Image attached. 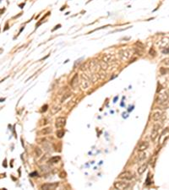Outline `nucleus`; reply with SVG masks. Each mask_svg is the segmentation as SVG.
Listing matches in <instances>:
<instances>
[{"label": "nucleus", "instance_id": "1", "mask_svg": "<svg viewBox=\"0 0 169 190\" xmlns=\"http://www.w3.org/2000/svg\"><path fill=\"white\" fill-rule=\"evenodd\" d=\"M132 54H133V53H132L131 50L129 49H122L118 52V55H119L120 59L122 61L128 60L132 57Z\"/></svg>", "mask_w": 169, "mask_h": 190}, {"label": "nucleus", "instance_id": "2", "mask_svg": "<svg viewBox=\"0 0 169 190\" xmlns=\"http://www.w3.org/2000/svg\"><path fill=\"white\" fill-rule=\"evenodd\" d=\"M80 88L83 91L87 90L90 87V78L88 77L87 74H83L81 75V80H80Z\"/></svg>", "mask_w": 169, "mask_h": 190}, {"label": "nucleus", "instance_id": "3", "mask_svg": "<svg viewBox=\"0 0 169 190\" xmlns=\"http://www.w3.org/2000/svg\"><path fill=\"white\" fill-rule=\"evenodd\" d=\"M168 101V92L167 91H165V92H162V93H160L158 95L157 99V102L159 104H162V103L166 102Z\"/></svg>", "mask_w": 169, "mask_h": 190}, {"label": "nucleus", "instance_id": "4", "mask_svg": "<svg viewBox=\"0 0 169 190\" xmlns=\"http://www.w3.org/2000/svg\"><path fill=\"white\" fill-rule=\"evenodd\" d=\"M118 178L120 179H123V180H125V181H130L132 179L134 178V175L133 173L128 172V171H126V172H123L118 176Z\"/></svg>", "mask_w": 169, "mask_h": 190}, {"label": "nucleus", "instance_id": "5", "mask_svg": "<svg viewBox=\"0 0 169 190\" xmlns=\"http://www.w3.org/2000/svg\"><path fill=\"white\" fill-rule=\"evenodd\" d=\"M114 187H115V188H117V189H127V188L129 187V183H126V182L122 181L115 182V183H114Z\"/></svg>", "mask_w": 169, "mask_h": 190}, {"label": "nucleus", "instance_id": "6", "mask_svg": "<svg viewBox=\"0 0 169 190\" xmlns=\"http://www.w3.org/2000/svg\"><path fill=\"white\" fill-rule=\"evenodd\" d=\"M161 128L160 124H155L153 126V129H152V135H151V140L152 141H154L158 135V132H159V129Z\"/></svg>", "mask_w": 169, "mask_h": 190}, {"label": "nucleus", "instance_id": "7", "mask_svg": "<svg viewBox=\"0 0 169 190\" xmlns=\"http://www.w3.org/2000/svg\"><path fill=\"white\" fill-rule=\"evenodd\" d=\"M58 186V183H45L41 186V189L42 190H53Z\"/></svg>", "mask_w": 169, "mask_h": 190}, {"label": "nucleus", "instance_id": "8", "mask_svg": "<svg viewBox=\"0 0 169 190\" xmlns=\"http://www.w3.org/2000/svg\"><path fill=\"white\" fill-rule=\"evenodd\" d=\"M65 125H66V118H65V117H58V118L56 119L55 126L57 129L63 128V127H64Z\"/></svg>", "mask_w": 169, "mask_h": 190}, {"label": "nucleus", "instance_id": "9", "mask_svg": "<svg viewBox=\"0 0 169 190\" xmlns=\"http://www.w3.org/2000/svg\"><path fill=\"white\" fill-rule=\"evenodd\" d=\"M149 147V142L148 141H142V142H140V145H138V151L139 152H142V151H145V150H146L148 149Z\"/></svg>", "mask_w": 169, "mask_h": 190}, {"label": "nucleus", "instance_id": "10", "mask_svg": "<svg viewBox=\"0 0 169 190\" xmlns=\"http://www.w3.org/2000/svg\"><path fill=\"white\" fill-rule=\"evenodd\" d=\"M113 56L112 55V54H106L104 57H103V59H102V61L105 62V63H107V64H108V63H111V62L113 61Z\"/></svg>", "mask_w": 169, "mask_h": 190}, {"label": "nucleus", "instance_id": "11", "mask_svg": "<svg viewBox=\"0 0 169 190\" xmlns=\"http://www.w3.org/2000/svg\"><path fill=\"white\" fill-rule=\"evenodd\" d=\"M163 116V113L162 112H156L153 115H152V119L154 121H158L162 118V117Z\"/></svg>", "mask_w": 169, "mask_h": 190}, {"label": "nucleus", "instance_id": "12", "mask_svg": "<svg viewBox=\"0 0 169 190\" xmlns=\"http://www.w3.org/2000/svg\"><path fill=\"white\" fill-rule=\"evenodd\" d=\"M147 163H145L143 164L141 167H139V169H138V173H139V175H142L143 173H145V171L146 170V168H147Z\"/></svg>", "mask_w": 169, "mask_h": 190}, {"label": "nucleus", "instance_id": "13", "mask_svg": "<svg viewBox=\"0 0 169 190\" xmlns=\"http://www.w3.org/2000/svg\"><path fill=\"white\" fill-rule=\"evenodd\" d=\"M77 84H78V74H75V75L74 76L73 79H71V81H70V85H72L73 87H75Z\"/></svg>", "mask_w": 169, "mask_h": 190}, {"label": "nucleus", "instance_id": "14", "mask_svg": "<svg viewBox=\"0 0 169 190\" xmlns=\"http://www.w3.org/2000/svg\"><path fill=\"white\" fill-rule=\"evenodd\" d=\"M61 110V107L60 106H54L53 108H51V114L52 115H55Z\"/></svg>", "mask_w": 169, "mask_h": 190}, {"label": "nucleus", "instance_id": "15", "mask_svg": "<svg viewBox=\"0 0 169 190\" xmlns=\"http://www.w3.org/2000/svg\"><path fill=\"white\" fill-rule=\"evenodd\" d=\"M146 158V153H145L144 151H142L141 153H140V155H138L137 161H144V160H145Z\"/></svg>", "mask_w": 169, "mask_h": 190}, {"label": "nucleus", "instance_id": "16", "mask_svg": "<svg viewBox=\"0 0 169 190\" xmlns=\"http://www.w3.org/2000/svg\"><path fill=\"white\" fill-rule=\"evenodd\" d=\"M59 161H60V157H59V156H54V157H52L50 159L49 163L55 164V163H58Z\"/></svg>", "mask_w": 169, "mask_h": 190}, {"label": "nucleus", "instance_id": "17", "mask_svg": "<svg viewBox=\"0 0 169 190\" xmlns=\"http://www.w3.org/2000/svg\"><path fill=\"white\" fill-rule=\"evenodd\" d=\"M41 134L43 135H48V134H51L52 133V129L51 128H45L41 130Z\"/></svg>", "mask_w": 169, "mask_h": 190}, {"label": "nucleus", "instance_id": "18", "mask_svg": "<svg viewBox=\"0 0 169 190\" xmlns=\"http://www.w3.org/2000/svg\"><path fill=\"white\" fill-rule=\"evenodd\" d=\"M64 130H58V131L56 132V135H57V137L59 138V139H61V138L64 137Z\"/></svg>", "mask_w": 169, "mask_h": 190}, {"label": "nucleus", "instance_id": "19", "mask_svg": "<svg viewBox=\"0 0 169 190\" xmlns=\"http://www.w3.org/2000/svg\"><path fill=\"white\" fill-rule=\"evenodd\" d=\"M70 96H71V94L70 93H67V94H65V95H64V97H62V99H61V102L63 103V102H65V101H66V100L68 99V98H69V97H70Z\"/></svg>", "mask_w": 169, "mask_h": 190}, {"label": "nucleus", "instance_id": "20", "mask_svg": "<svg viewBox=\"0 0 169 190\" xmlns=\"http://www.w3.org/2000/svg\"><path fill=\"white\" fill-rule=\"evenodd\" d=\"M100 65H101V68H102V69H108V64L105 63V62H100Z\"/></svg>", "mask_w": 169, "mask_h": 190}, {"label": "nucleus", "instance_id": "21", "mask_svg": "<svg viewBox=\"0 0 169 190\" xmlns=\"http://www.w3.org/2000/svg\"><path fill=\"white\" fill-rule=\"evenodd\" d=\"M160 73L161 74H166V73H167V69H164V68H161L160 69Z\"/></svg>", "mask_w": 169, "mask_h": 190}, {"label": "nucleus", "instance_id": "22", "mask_svg": "<svg viewBox=\"0 0 169 190\" xmlns=\"http://www.w3.org/2000/svg\"><path fill=\"white\" fill-rule=\"evenodd\" d=\"M36 153L37 156H40L41 155V150L39 148H36Z\"/></svg>", "mask_w": 169, "mask_h": 190}, {"label": "nucleus", "instance_id": "23", "mask_svg": "<svg viewBox=\"0 0 169 190\" xmlns=\"http://www.w3.org/2000/svg\"><path fill=\"white\" fill-rule=\"evenodd\" d=\"M47 107H48V106L47 105H44L42 107H41V112H46L47 110Z\"/></svg>", "mask_w": 169, "mask_h": 190}, {"label": "nucleus", "instance_id": "24", "mask_svg": "<svg viewBox=\"0 0 169 190\" xmlns=\"http://www.w3.org/2000/svg\"><path fill=\"white\" fill-rule=\"evenodd\" d=\"M59 176H60V178H64L66 177V173H64V172H62V173L59 174Z\"/></svg>", "mask_w": 169, "mask_h": 190}, {"label": "nucleus", "instance_id": "25", "mask_svg": "<svg viewBox=\"0 0 169 190\" xmlns=\"http://www.w3.org/2000/svg\"><path fill=\"white\" fill-rule=\"evenodd\" d=\"M149 53L151 54V55H153L154 56L155 54H156V52H155V50L153 49V48H152V49L150 50V52H149Z\"/></svg>", "mask_w": 169, "mask_h": 190}, {"label": "nucleus", "instance_id": "26", "mask_svg": "<svg viewBox=\"0 0 169 190\" xmlns=\"http://www.w3.org/2000/svg\"><path fill=\"white\" fill-rule=\"evenodd\" d=\"M162 53H163V54H168V47H167L166 48L162 51Z\"/></svg>", "mask_w": 169, "mask_h": 190}, {"label": "nucleus", "instance_id": "27", "mask_svg": "<svg viewBox=\"0 0 169 190\" xmlns=\"http://www.w3.org/2000/svg\"><path fill=\"white\" fill-rule=\"evenodd\" d=\"M30 176H31V177H36V176H38V173H36V172H34V173H31Z\"/></svg>", "mask_w": 169, "mask_h": 190}, {"label": "nucleus", "instance_id": "28", "mask_svg": "<svg viewBox=\"0 0 169 190\" xmlns=\"http://www.w3.org/2000/svg\"><path fill=\"white\" fill-rule=\"evenodd\" d=\"M161 90H162V85H161V84H159V83H158V89H157V93H159Z\"/></svg>", "mask_w": 169, "mask_h": 190}, {"label": "nucleus", "instance_id": "29", "mask_svg": "<svg viewBox=\"0 0 169 190\" xmlns=\"http://www.w3.org/2000/svg\"><path fill=\"white\" fill-rule=\"evenodd\" d=\"M60 27H61V25H58V26H56L55 28H53V31H54L55 30L58 29V28H60Z\"/></svg>", "mask_w": 169, "mask_h": 190}, {"label": "nucleus", "instance_id": "30", "mask_svg": "<svg viewBox=\"0 0 169 190\" xmlns=\"http://www.w3.org/2000/svg\"><path fill=\"white\" fill-rule=\"evenodd\" d=\"M167 132H168V128H167L166 129H164L163 133H162V135H165V134H167Z\"/></svg>", "mask_w": 169, "mask_h": 190}, {"label": "nucleus", "instance_id": "31", "mask_svg": "<svg viewBox=\"0 0 169 190\" xmlns=\"http://www.w3.org/2000/svg\"><path fill=\"white\" fill-rule=\"evenodd\" d=\"M118 100V97H115V99H114V102H116V101Z\"/></svg>", "mask_w": 169, "mask_h": 190}, {"label": "nucleus", "instance_id": "32", "mask_svg": "<svg viewBox=\"0 0 169 190\" xmlns=\"http://www.w3.org/2000/svg\"><path fill=\"white\" fill-rule=\"evenodd\" d=\"M24 5H25V3H22V4H21V5H20V6H21V8H23L22 6H24Z\"/></svg>", "mask_w": 169, "mask_h": 190}]
</instances>
